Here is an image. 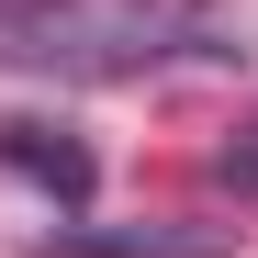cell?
Segmentation results:
<instances>
[{
    "label": "cell",
    "mask_w": 258,
    "mask_h": 258,
    "mask_svg": "<svg viewBox=\"0 0 258 258\" xmlns=\"http://www.w3.org/2000/svg\"><path fill=\"white\" fill-rule=\"evenodd\" d=\"M191 56H225L213 0H0V68L23 79L101 90V79H157Z\"/></svg>",
    "instance_id": "1"
},
{
    "label": "cell",
    "mask_w": 258,
    "mask_h": 258,
    "mask_svg": "<svg viewBox=\"0 0 258 258\" xmlns=\"http://www.w3.org/2000/svg\"><path fill=\"white\" fill-rule=\"evenodd\" d=\"M68 258H225V236H56Z\"/></svg>",
    "instance_id": "2"
}]
</instances>
